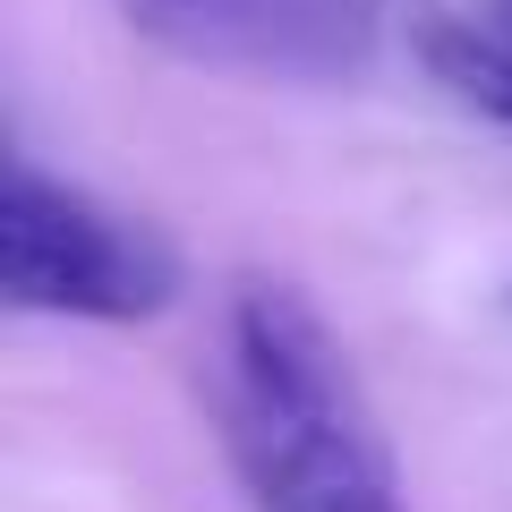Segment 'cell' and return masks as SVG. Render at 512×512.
<instances>
[{"mask_svg": "<svg viewBox=\"0 0 512 512\" xmlns=\"http://www.w3.org/2000/svg\"><path fill=\"white\" fill-rule=\"evenodd\" d=\"M0 299L18 316L137 325L180 299V256L154 222L86 197L18 154L0 188Z\"/></svg>", "mask_w": 512, "mask_h": 512, "instance_id": "obj_2", "label": "cell"}, {"mask_svg": "<svg viewBox=\"0 0 512 512\" xmlns=\"http://www.w3.org/2000/svg\"><path fill=\"white\" fill-rule=\"evenodd\" d=\"M419 60L453 103L487 111L512 128V26H478V18H427L419 26Z\"/></svg>", "mask_w": 512, "mask_h": 512, "instance_id": "obj_4", "label": "cell"}, {"mask_svg": "<svg viewBox=\"0 0 512 512\" xmlns=\"http://www.w3.org/2000/svg\"><path fill=\"white\" fill-rule=\"evenodd\" d=\"M222 419L256 512H402L384 444L342 333L291 282H239L222 316Z\"/></svg>", "mask_w": 512, "mask_h": 512, "instance_id": "obj_1", "label": "cell"}, {"mask_svg": "<svg viewBox=\"0 0 512 512\" xmlns=\"http://www.w3.org/2000/svg\"><path fill=\"white\" fill-rule=\"evenodd\" d=\"M504 308H512V291H504Z\"/></svg>", "mask_w": 512, "mask_h": 512, "instance_id": "obj_5", "label": "cell"}, {"mask_svg": "<svg viewBox=\"0 0 512 512\" xmlns=\"http://www.w3.org/2000/svg\"><path fill=\"white\" fill-rule=\"evenodd\" d=\"M128 35L188 69L265 86H342L384 52L393 0H111Z\"/></svg>", "mask_w": 512, "mask_h": 512, "instance_id": "obj_3", "label": "cell"}]
</instances>
